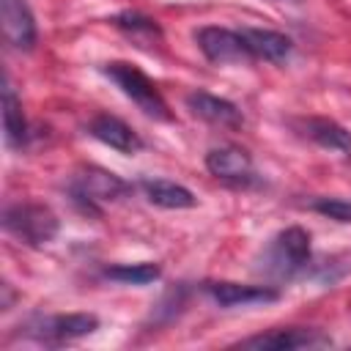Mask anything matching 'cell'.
Instances as JSON below:
<instances>
[{
	"instance_id": "6da1fadb",
	"label": "cell",
	"mask_w": 351,
	"mask_h": 351,
	"mask_svg": "<svg viewBox=\"0 0 351 351\" xmlns=\"http://www.w3.org/2000/svg\"><path fill=\"white\" fill-rule=\"evenodd\" d=\"M313 263L310 233L299 225L280 230L261 255V271L271 280H293Z\"/></svg>"
},
{
	"instance_id": "7a4b0ae2",
	"label": "cell",
	"mask_w": 351,
	"mask_h": 351,
	"mask_svg": "<svg viewBox=\"0 0 351 351\" xmlns=\"http://www.w3.org/2000/svg\"><path fill=\"white\" fill-rule=\"evenodd\" d=\"M101 71H104V77L112 80V82L121 88V93H123L132 104H137V110H143L148 118L173 121V112H170V107H167L162 90L156 88V82H154L143 69H137V66L129 63V60H112V63H104Z\"/></svg>"
},
{
	"instance_id": "3957f363",
	"label": "cell",
	"mask_w": 351,
	"mask_h": 351,
	"mask_svg": "<svg viewBox=\"0 0 351 351\" xmlns=\"http://www.w3.org/2000/svg\"><path fill=\"white\" fill-rule=\"evenodd\" d=\"M3 228L27 247H44L58 236L60 219L44 203H11L3 211Z\"/></svg>"
},
{
	"instance_id": "277c9868",
	"label": "cell",
	"mask_w": 351,
	"mask_h": 351,
	"mask_svg": "<svg viewBox=\"0 0 351 351\" xmlns=\"http://www.w3.org/2000/svg\"><path fill=\"white\" fill-rule=\"evenodd\" d=\"M99 329V318L93 313H58V315H38L27 326V337L44 346H63L80 337H88Z\"/></svg>"
},
{
	"instance_id": "5b68a950",
	"label": "cell",
	"mask_w": 351,
	"mask_h": 351,
	"mask_svg": "<svg viewBox=\"0 0 351 351\" xmlns=\"http://www.w3.org/2000/svg\"><path fill=\"white\" fill-rule=\"evenodd\" d=\"M197 49L206 55V60L217 66H230V63H252L250 47L244 41L241 27H219V25H206L195 33Z\"/></svg>"
},
{
	"instance_id": "8992f818",
	"label": "cell",
	"mask_w": 351,
	"mask_h": 351,
	"mask_svg": "<svg viewBox=\"0 0 351 351\" xmlns=\"http://www.w3.org/2000/svg\"><path fill=\"white\" fill-rule=\"evenodd\" d=\"M239 348H258V351H299V348H326L332 337L313 326H280L236 343Z\"/></svg>"
},
{
	"instance_id": "52a82bcc",
	"label": "cell",
	"mask_w": 351,
	"mask_h": 351,
	"mask_svg": "<svg viewBox=\"0 0 351 351\" xmlns=\"http://www.w3.org/2000/svg\"><path fill=\"white\" fill-rule=\"evenodd\" d=\"M129 192H132V186H129L123 178H118L115 173H107V170H101V167H88V170H82V173L74 178V184H71L74 200L82 203L88 211H99V206L112 203V200H118V197H123V195H129Z\"/></svg>"
},
{
	"instance_id": "ba28073f",
	"label": "cell",
	"mask_w": 351,
	"mask_h": 351,
	"mask_svg": "<svg viewBox=\"0 0 351 351\" xmlns=\"http://www.w3.org/2000/svg\"><path fill=\"white\" fill-rule=\"evenodd\" d=\"M206 170L233 186H250L258 181V173L252 167V156L239 145H217L206 154Z\"/></svg>"
},
{
	"instance_id": "9c48e42d",
	"label": "cell",
	"mask_w": 351,
	"mask_h": 351,
	"mask_svg": "<svg viewBox=\"0 0 351 351\" xmlns=\"http://www.w3.org/2000/svg\"><path fill=\"white\" fill-rule=\"evenodd\" d=\"M203 293L219 307H252V304H269L280 299V291L274 285H241L230 280L203 282Z\"/></svg>"
},
{
	"instance_id": "30bf717a",
	"label": "cell",
	"mask_w": 351,
	"mask_h": 351,
	"mask_svg": "<svg viewBox=\"0 0 351 351\" xmlns=\"http://www.w3.org/2000/svg\"><path fill=\"white\" fill-rule=\"evenodd\" d=\"M3 11V36L16 49H33L38 38L36 16L27 5V0H0Z\"/></svg>"
},
{
	"instance_id": "8fae6325",
	"label": "cell",
	"mask_w": 351,
	"mask_h": 351,
	"mask_svg": "<svg viewBox=\"0 0 351 351\" xmlns=\"http://www.w3.org/2000/svg\"><path fill=\"white\" fill-rule=\"evenodd\" d=\"M88 134H90L93 140H99L101 145L118 151V154L134 156L137 151H143L140 134H137L126 121H121V118H115V115H107V112L96 115V118L88 123Z\"/></svg>"
},
{
	"instance_id": "7c38bea8",
	"label": "cell",
	"mask_w": 351,
	"mask_h": 351,
	"mask_svg": "<svg viewBox=\"0 0 351 351\" xmlns=\"http://www.w3.org/2000/svg\"><path fill=\"white\" fill-rule=\"evenodd\" d=\"M296 129H299L307 140H313L315 145H321V148H326V151H335V154L351 159V132H348L343 123H337V121H332V118H315V115H313V118L296 121Z\"/></svg>"
},
{
	"instance_id": "4fadbf2b",
	"label": "cell",
	"mask_w": 351,
	"mask_h": 351,
	"mask_svg": "<svg viewBox=\"0 0 351 351\" xmlns=\"http://www.w3.org/2000/svg\"><path fill=\"white\" fill-rule=\"evenodd\" d=\"M244 41L250 47L252 60H266V63H285L293 52V38L280 33V30H269V27H241Z\"/></svg>"
},
{
	"instance_id": "5bb4252c",
	"label": "cell",
	"mask_w": 351,
	"mask_h": 351,
	"mask_svg": "<svg viewBox=\"0 0 351 351\" xmlns=\"http://www.w3.org/2000/svg\"><path fill=\"white\" fill-rule=\"evenodd\" d=\"M186 107L192 110V115H197L208 123H217V126L236 129V126L244 123L241 110L230 99H222V96H214V93H206V90H192L186 96Z\"/></svg>"
},
{
	"instance_id": "9a60e30c",
	"label": "cell",
	"mask_w": 351,
	"mask_h": 351,
	"mask_svg": "<svg viewBox=\"0 0 351 351\" xmlns=\"http://www.w3.org/2000/svg\"><path fill=\"white\" fill-rule=\"evenodd\" d=\"M140 189L145 195L148 203L159 206V208H195L197 197L192 189H186L184 184H176L170 178H143Z\"/></svg>"
},
{
	"instance_id": "2e32d148",
	"label": "cell",
	"mask_w": 351,
	"mask_h": 351,
	"mask_svg": "<svg viewBox=\"0 0 351 351\" xmlns=\"http://www.w3.org/2000/svg\"><path fill=\"white\" fill-rule=\"evenodd\" d=\"M3 129H5V143L11 148H22L27 143V121L22 112V101L14 93L8 77L3 82Z\"/></svg>"
},
{
	"instance_id": "e0dca14e",
	"label": "cell",
	"mask_w": 351,
	"mask_h": 351,
	"mask_svg": "<svg viewBox=\"0 0 351 351\" xmlns=\"http://www.w3.org/2000/svg\"><path fill=\"white\" fill-rule=\"evenodd\" d=\"M112 25L118 30H123L129 38L140 41V44H154L162 41V27L156 25V19L140 14V11H123L118 16H112Z\"/></svg>"
},
{
	"instance_id": "ac0fdd59",
	"label": "cell",
	"mask_w": 351,
	"mask_h": 351,
	"mask_svg": "<svg viewBox=\"0 0 351 351\" xmlns=\"http://www.w3.org/2000/svg\"><path fill=\"white\" fill-rule=\"evenodd\" d=\"M104 277L107 280H115V282H123V285H148L154 280L162 277V269L159 263H115V266H107L104 269Z\"/></svg>"
},
{
	"instance_id": "d6986e66",
	"label": "cell",
	"mask_w": 351,
	"mask_h": 351,
	"mask_svg": "<svg viewBox=\"0 0 351 351\" xmlns=\"http://www.w3.org/2000/svg\"><path fill=\"white\" fill-rule=\"evenodd\" d=\"M310 208L318 211L321 217L351 225V200H346V197H318L310 203Z\"/></svg>"
}]
</instances>
